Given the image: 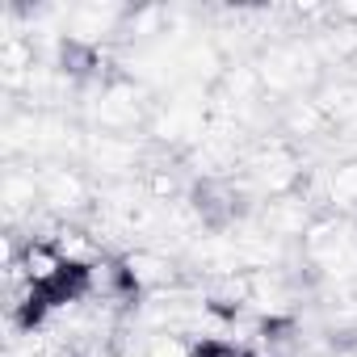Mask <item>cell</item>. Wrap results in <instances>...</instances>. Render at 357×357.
Masks as SVG:
<instances>
[{"instance_id": "6da1fadb", "label": "cell", "mask_w": 357, "mask_h": 357, "mask_svg": "<svg viewBox=\"0 0 357 357\" xmlns=\"http://www.w3.org/2000/svg\"><path fill=\"white\" fill-rule=\"evenodd\" d=\"M147 357H194V344H185L181 336H155L147 344Z\"/></svg>"}, {"instance_id": "7a4b0ae2", "label": "cell", "mask_w": 357, "mask_h": 357, "mask_svg": "<svg viewBox=\"0 0 357 357\" xmlns=\"http://www.w3.org/2000/svg\"><path fill=\"white\" fill-rule=\"evenodd\" d=\"M194 357H248V353L236 349L231 340H202V344H194Z\"/></svg>"}]
</instances>
